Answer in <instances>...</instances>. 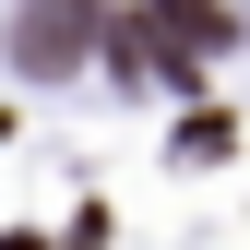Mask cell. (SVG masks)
Wrapping results in <instances>:
<instances>
[{"label":"cell","instance_id":"obj_3","mask_svg":"<svg viewBox=\"0 0 250 250\" xmlns=\"http://www.w3.org/2000/svg\"><path fill=\"white\" fill-rule=\"evenodd\" d=\"M167 155H179V167H227V155H238V119H227V107H191Z\"/></svg>","mask_w":250,"mask_h":250},{"label":"cell","instance_id":"obj_1","mask_svg":"<svg viewBox=\"0 0 250 250\" xmlns=\"http://www.w3.org/2000/svg\"><path fill=\"white\" fill-rule=\"evenodd\" d=\"M96 24H107V0H12V72H24V83H60V72H83Z\"/></svg>","mask_w":250,"mask_h":250},{"label":"cell","instance_id":"obj_2","mask_svg":"<svg viewBox=\"0 0 250 250\" xmlns=\"http://www.w3.org/2000/svg\"><path fill=\"white\" fill-rule=\"evenodd\" d=\"M143 36H155V72L167 83H203V60L238 36L227 24V0H143Z\"/></svg>","mask_w":250,"mask_h":250}]
</instances>
